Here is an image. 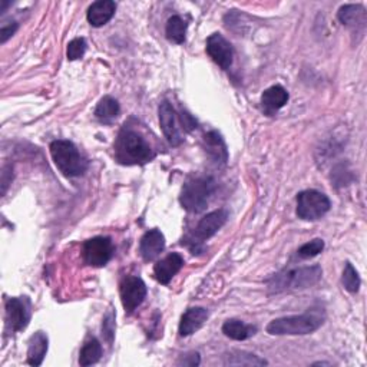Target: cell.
<instances>
[{
  "label": "cell",
  "instance_id": "cell-14",
  "mask_svg": "<svg viewBox=\"0 0 367 367\" xmlns=\"http://www.w3.org/2000/svg\"><path fill=\"white\" fill-rule=\"evenodd\" d=\"M182 265H184L182 256L178 253H171L154 265V276L158 283L166 286L169 284L171 280H173L175 274L181 272Z\"/></svg>",
  "mask_w": 367,
  "mask_h": 367
},
{
  "label": "cell",
  "instance_id": "cell-4",
  "mask_svg": "<svg viewBox=\"0 0 367 367\" xmlns=\"http://www.w3.org/2000/svg\"><path fill=\"white\" fill-rule=\"evenodd\" d=\"M217 189V182L212 177H197L188 180L180 195L182 208L189 212H201L208 207L212 194Z\"/></svg>",
  "mask_w": 367,
  "mask_h": 367
},
{
  "label": "cell",
  "instance_id": "cell-10",
  "mask_svg": "<svg viewBox=\"0 0 367 367\" xmlns=\"http://www.w3.org/2000/svg\"><path fill=\"white\" fill-rule=\"evenodd\" d=\"M31 322V303L28 299H9L6 302V326L10 331H22Z\"/></svg>",
  "mask_w": 367,
  "mask_h": 367
},
{
  "label": "cell",
  "instance_id": "cell-18",
  "mask_svg": "<svg viewBox=\"0 0 367 367\" xmlns=\"http://www.w3.org/2000/svg\"><path fill=\"white\" fill-rule=\"evenodd\" d=\"M204 146L210 158H212L217 164H227L228 150L221 134L217 131L207 132L204 135Z\"/></svg>",
  "mask_w": 367,
  "mask_h": 367
},
{
  "label": "cell",
  "instance_id": "cell-15",
  "mask_svg": "<svg viewBox=\"0 0 367 367\" xmlns=\"http://www.w3.org/2000/svg\"><path fill=\"white\" fill-rule=\"evenodd\" d=\"M208 319V310L204 307H191L188 309L180 322V336L181 337H188L194 334L195 331H198L204 323Z\"/></svg>",
  "mask_w": 367,
  "mask_h": 367
},
{
  "label": "cell",
  "instance_id": "cell-12",
  "mask_svg": "<svg viewBox=\"0 0 367 367\" xmlns=\"http://www.w3.org/2000/svg\"><path fill=\"white\" fill-rule=\"evenodd\" d=\"M158 114H159V124H161L162 132H164L165 138L168 139V142L173 146L181 145L184 138H182L181 130L178 127L177 112H175L174 107L171 105L168 101H164L158 108Z\"/></svg>",
  "mask_w": 367,
  "mask_h": 367
},
{
  "label": "cell",
  "instance_id": "cell-27",
  "mask_svg": "<svg viewBox=\"0 0 367 367\" xmlns=\"http://www.w3.org/2000/svg\"><path fill=\"white\" fill-rule=\"evenodd\" d=\"M323 250H325V241L322 238H315L310 242L303 244V246L299 249L297 254L300 258L307 260V258H313L315 256H319Z\"/></svg>",
  "mask_w": 367,
  "mask_h": 367
},
{
  "label": "cell",
  "instance_id": "cell-2",
  "mask_svg": "<svg viewBox=\"0 0 367 367\" xmlns=\"http://www.w3.org/2000/svg\"><path fill=\"white\" fill-rule=\"evenodd\" d=\"M155 157L150 143L138 132L122 128L115 142V158L122 165H145Z\"/></svg>",
  "mask_w": 367,
  "mask_h": 367
},
{
  "label": "cell",
  "instance_id": "cell-7",
  "mask_svg": "<svg viewBox=\"0 0 367 367\" xmlns=\"http://www.w3.org/2000/svg\"><path fill=\"white\" fill-rule=\"evenodd\" d=\"M227 219H228V211L224 208L215 210L207 214L204 218H201V221L198 223L197 227H195L194 234L191 237V244H192L191 250L195 251V247L200 246V244H203L205 240L211 238L212 235H215L219 228L224 227Z\"/></svg>",
  "mask_w": 367,
  "mask_h": 367
},
{
  "label": "cell",
  "instance_id": "cell-13",
  "mask_svg": "<svg viewBox=\"0 0 367 367\" xmlns=\"http://www.w3.org/2000/svg\"><path fill=\"white\" fill-rule=\"evenodd\" d=\"M165 249V237L158 228L146 231L139 242V253L143 261L151 263L159 257Z\"/></svg>",
  "mask_w": 367,
  "mask_h": 367
},
{
  "label": "cell",
  "instance_id": "cell-29",
  "mask_svg": "<svg viewBox=\"0 0 367 367\" xmlns=\"http://www.w3.org/2000/svg\"><path fill=\"white\" fill-rule=\"evenodd\" d=\"M115 314L111 311L107 314L104 325H102V333L105 336V338L108 340V343H112L114 341V336H115Z\"/></svg>",
  "mask_w": 367,
  "mask_h": 367
},
{
  "label": "cell",
  "instance_id": "cell-32",
  "mask_svg": "<svg viewBox=\"0 0 367 367\" xmlns=\"http://www.w3.org/2000/svg\"><path fill=\"white\" fill-rule=\"evenodd\" d=\"M313 366H330V363H326V361H315V363H313Z\"/></svg>",
  "mask_w": 367,
  "mask_h": 367
},
{
  "label": "cell",
  "instance_id": "cell-23",
  "mask_svg": "<svg viewBox=\"0 0 367 367\" xmlns=\"http://www.w3.org/2000/svg\"><path fill=\"white\" fill-rule=\"evenodd\" d=\"M226 366H267L268 361L249 352L233 350L224 356Z\"/></svg>",
  "mask_w": 367,
  "mask_h": 367
},
{
  "label": "cell",
  "instance_id": "cell-20",
  "mask_svg": "<svg viewBox=\"0 0 367 367\" xmlns=\"http://www.w3.org/2000/svg\"><path fill=\"white\" fill-rule=\"evenodd\" d=\"M47 348H49L47 336L43 331H36L29 340L28 364L35 366V367L40 366L47 353Z\"/></svg>",
  "mask_w": 367,
  "mask_h": 367
},
{
  "label": "cell",
  "instance_id": "cell-11",
  "mask_svg": "<svg viewBox=\"0 0 367 367\" xmlns=\"http://www.w3.org/2000/svg\"><path fill=\"white\" fill-rule=\"evenodd\" d=\"M207 54L210 55V58L224 70H228L231 63H233V58H234V49L231 46V43L219 33H212L208 39H207Z\"/></svg>",
  "mask_w": 367,
  "mask_h": 367
},
{
  "label": "cell",
  "instance_id": "cell-22",
  "mask_svg": "<svg viewBox=\"0 0 367 367\" xmlns=\"http://www.w3.org/2000/svg\"><path fill=\"white\" fill-rule=\"evenodd\" d=\"M223 333L233 340L242 341L253 337L257 333V327L253 325H246L240 320L231 319L223 325Z\"/></svg>",
  "mask_w": 367,
  "mask_h": 367
},
{
  "label": "cell",
  "instance_id": "cell-6",
  "mask_svg": "<svg viewBox=\"0 0 367 367\" xmlns=\"http://www.w3.org/2000/svg\"><path fill=\"white\" fill-rule=\"evenodd\" d=\"M331 203L326 194L306 189L297 195V215L304 221H315L330 211Z\"/></svg>",
  "mask_w": 367,
  "mask_h": 367
},
{
  "label": "cell",
  "instance_id": "cell-5",
  "mask_svg": "<svg viewBox=\"0 0 367 367\" xmlns=\"http://www.w3.org/2000/svg\"><path fill=\"white\" fill-rule=\"evenodd\" d=\"M49 150H51L55 165L65 177H79L88 169V161L81 155L73 142L58 139L51 143Z\"/></svg>",
  "mask_w": 367,
  "mask_h": 367
},
{
  "label": "cell",
  "instance_id": "cell-1",
  "mask_svg": "<svg viewBox=\"0 0 367 367\" xmlns=\"http://www.w3.org/2000/svg\"><path fill=\"white\" fill-rule=\"evenodd\" d=\"M326 320L322 307L309 309L300 315H287L268 323L267 333L272 336H304L319 330Z\"/></svg>",
  "mask_w": 367,
  "mask_h": 367
},
{
  "label": "cell",
  "instance_id": "cell-19",
  "mask_svg": "<svg viewBox=\"0 0 367 367\" xmlns=\"http://www.w3.org/2000/svg\"><path fill=\"white\" fill-rule=\"evenodd\" d=\"M337 17L345 26L353 29H364L367 15L366 9L361 5H345L338 9Z\"/></svg>",
  "mask_w": 367,
  "mask_h": 367
},
{
  "label": "cell",
  "instance_id": "cell-28",
  "mask_svg": "<svg viewBox=\"0 0 367 367\" xmlns=\"http://www.w3.org/2000/svg\"><path fill=\"white\" fill-rule=\"evenodd\" d=\"M86 52V40L84 38H75L69 42L68 45V59L69 61H78L81 59Z\"/></svg>",
  "mask_w": 367,
  "mask_h": 367
},
{
  "label": "cell",
  "instance_id": "cell-16",
  "mask_svg": "<svg viewBox=\"0 0 367 367\" xmlns=\"http://www.w3.org/2000/svg\"><path fill=\"white\" fill-rule=\"evenodd\" d=\"M116 3L112 0H97L88 9L86 19L95 28H101L107 24L115 15Z\"/></svg>",
  "mask_w": 367,
  "mask_h": 367
},
{
  "label": "cell",
  "instance_id": "cell-26",
  "mask_svg": "<svg viewBox=\"0 0 367 367\" xmlns=\"http://www.w3.org/2000/svg\"><path fill=\"white\" fill-rule=\"evenodd\" d=\"M341 283H343L345 288L354 295V292L359 291L360 288V277L356 268L353 267L352 263H346L345 267V272H343V277H341Z\"/></svg>",
  "mask_w": 367,
  "mask_h": 367
},
{
  "label": "cell",
  "instance_id": "cell-3",
  "mask_svg": "<svg viewBox=\"0 0 367 367\" xmlns=\"http://www.w3.org/2000/svg\"><path fill=\"white\" fill-rule=\"evenodd\" d=\"M323 270L320 265L297 267L284 270L272 277L268 281V288L272 292H281L286 290H302L309 288L322 280Z\"/></svg>",
  "mask_w": 367,
  "mask_h": 367
},
{
  "label": "cell",
  "instance_id": "cell-24",
  "mask_svg": "<svg viewBox=\"0 0 367 367\" xmlns=\"http://www.w3.org/2000/svg\"><path fill=\"white\" fill-rule=\"evenodd\" d=\"M187 22L181 16H173L169 17L166 22L165 28V35L169 42H174L177 45H181L185 42V35H187Z\"/></svg>",
  "mask_w": 367,
  "mask_h": 367
},
{
  "label": "cell",
  "instance_id": "cell-31",
  "mask_svg": "<svg viewBox=\"0 0 367 367\" xmlns=\"http://www.w3.org/2000/svg\"><path fill=\"white\" fill-rule=\"evenodd\" d=\"M200 363L201 360L198 353H189L181 361H178V364H184V366H198Z\"/></svg>",
  "mask_w": 367,
  "mask_h": 367
},
{
  "label": "cell",
  "instance_id": "cell-21",
  "mask_svg": "<svg viewBox=\"0 0 367 367\" xmlns=\"http://www.w3.org/2000/svg\"><path fill=\"white\" fill-rule=\"evenodd\" d=\"M120 108L118 101L112 96H104L100 104L95 108V118L101 122V124L111 125L119 116Z\"/></svg>",
  "mask_w": 367,
  "mask_h": 367
},
{
  "label": "cell",
  "instance_id": "cell-17",
  "mask_svg": "<svg viewBox=\"0 0 367 367\" xmlns=\"http://www.w3.org/2000/svg\"><path fill=\"white\" fill-rule=\"evenodd\" d=\"M290 100L288 92L281 85L268 88L261 95V107L267 115H273L281 109Z\"/></svg>",
  "mask_w": 367,
  "mask_h": 367
},
{
  "label": "cell",
  "instance_id": "cell-30",
  "mask_svg": "<svg viewBox=\"0 0 367 367\" xmlns=\"http://www.w3.org/2000/svg\"><path fill=\"white\" fill-rule=\"evenodd\" d=\"M17 31V23L12 22L8 24H3L2 29H0V42L6 43L9 38H12L15 35V32Z\"/></svg>",
  "mask_w": 367,
  "mask_h": 367
},
{
  "label": "cell",
  "instance_id": "cell-25",
  "mask_svg": "<svg viewBox=\"0 0 367 367\" xmlns=\"http://www.w3.org/2000/svg\"><path fill=\"white\" fill-rule=\"evenodd\" d=\"M102 357V346L97 338H91L84 345L79 353L81 366H92L97 363Z\"/></svg>",
  "mask_w": 367,
  "mask_h": 367
},
{
  "label": "cell",
  "instance_id": "cell-9",
  "mask_svg": "<svg viewBox=\"0 0 367 367\" xmlns=\"http://www.w3.org/2000/svg\"><path fill=\"white\" fill-rule=\"evenodd\" d=\"M120 302L125 309V313H134L146 297V286L145 283L135 276H128L120 283L119 287Z\"/></svg>",
  "mask_w": 367,
  "mask_h": 367
},
{
  "label": "cell",
  "instance_id": "cell-8",
  "mask_svg": "<svg viewBox=\"0 0 367 367\" xmlns=\"http://www.w3.org/2000/svg\"><path fill=\"white\" fill-rule=\"evenodd\" d=\"M84 261L92 267L107 265L114 256V244L108 237H93L82 247Z\"/></svg>",
  "mask_w": 367,
  "mask_h": 367
}]
</instances>
